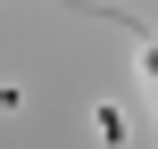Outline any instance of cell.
Segmentation results:
<instances>
[{"label":"cell","instance_id":"1","mask_svg":"<svg viewBox=\"0 0 158 149\" xmlns=\"http://www.w3.org/2000/svg\"><path fill=\"white\" fill-rule=\"evenodd\" d=\"M67 8H75V0H67Z\"/></svg>","mask_w":158,"mask_h":149}]
</instances>
